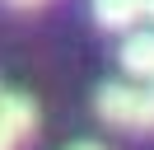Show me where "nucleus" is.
Masks as SVG:
<instances>
[{
	"label": "nucleus",
	"mask_w": 154,
	"mask_h": 150,
	"mask_svg": "<svg viewBox=\"0 0 154 150\" xmlns=\"http://www.w3.org/2000/svg\"><path fill=\"white\" fill-rule=\"evenodd\" d=\"M98 117L107 127L126 131H154V89H135V84H103L94 99Z\"/></svg>",
	"instance_id": "f257e3e1"
},
{
	"label": "nucleus",
	"mask_w": 154,
	"mask_h": 150,
	"mask_svg": "<svg viewBox=\"0 0 154 150\" xmlns=\"http://www.w3.org/2000/svg\"><path fill=\"white\" fill-rule=\"evenodd\" d=\"M38 127V108L23 94H0V150H19Z\"/></svg>",
	"instance_id": "f03ea898"
},
{
	"label": "nucleus",
	"mask_w": 154,
	"mask_h": 150,
	"mask_svg": "<svg viewBox=\"0 0 154 150\" xmlns=\"http://www.w3.org/2000/svg\"><path fill=\"white\" fill-rule=\"evenodd\" d=\"M117 61L131 80H154V28H131Z\"/></svg>",
	"instance_id": "7ed1b4c3"
},
{
	"label": "nucleus",
	"mask_w": 154,
	"mask_h": 150,
	"mask_svg": "<svg viewBox=\"0 0 154 150\" xmlns=\"http://www.w3.org/2000/svg\"><path fill=\"white\" fill-rule=\"evenodd\" d=\"M145 19V0H94V24L107 33H131Z\"/></svg>",
	"instance_id": "20e7f679"
},
{
	"label": "nucleus",
	"mask_w": 154,
	"mask_h": 150,
	"mask_svg": "<svg viewBox=\"0 0 154 150\" xmlns=\"http://www.w3.org/2000/svg\"><path fill=\"white\" fill-rule=\"evenodd\" d=\"M70 150H103V145H94V141H79V145H70Z\"/></svg>",
	"instance_id": "39448f33"
},
{
	"label": "nucleus",
	"mask_w": 154,
	"mask_h": 150,
	"mask_svg": "<svg viewBox=\"0 0 154 150\" xmlns=\"http://www.w3.org/2000/svg\"><path fill=\"white\" fill-rule=\"evenodd\" d=\"M145 19H149V24H154V0H145Z\"/></svg>",
	"instance_id": "423d86ee"
},
{
	"label": "nucleus",
	"mask_w": 154,
	"mask_h": 150,
	"mask_svg": "<svg viewBox=\"0 0 154 150\" xmlns=\"http://www.w3.org/2000/svg\"><path fill=\"white\" fill-rule=\"evenodd\" d=\"M10 5H42V0H10Z\"/></svg>",
	"instance_id": "0eeeda50"
},
{
	"label": "nucleus",
	"mask_w": 154,
	"mask_h": 150,
	"mask_svg": "<svg viewBox=\"0 0 154 150\" xmlns=\"http://www.w3.org/2000/svg\"><path fill=\"white\" fill-rule=\"evenodd\" d=\"M149 84H154V80H149Z\"/></svg>",
	"instance_id": "6e6552de"
}]
</instances>
